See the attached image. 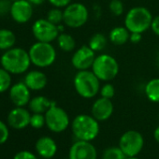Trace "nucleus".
Segmentation results:
<instances>
[{
    "mask_svg": "<svg viewBox=\"0 0 159 159\" xmlns=\"http://www.w3.org/2000/svg\"><path fill=\"white\" fill-rule=\"evenodd\" d=\"M2 67L11 74H23L29 68L31 59L28 52L22 48H11L6 51L0 59Z\"/></svg>",
    "mask_w": 159,
    "mask_h": 159,
    "instance_id": "nucleus-1",
    "label": "nucleus"
},
{
    "mask_svg": "<svg viewBox=\"0 0 159 159\" xmlns=\"http://www.w3.org/2000/svg\"><path fill=\"white\" fill-rule=\"evenodd\" d=\"M73 84L76 92L84 98H95L100 91V80L89 69L79 70Z\"/></svg>",
    "mask_w": 159,
    "mask_h": 159,
    "instance_id": "nucleus-2",
    "label": "nucleus"
},
{
    "mask_svg": "<svg viewBox=\"0 0 159 159\" xmlns=\"http://www.w3.org/2000/svg\"><path fill=\"white\" fill-rule=\"evenodd\" d=\"M71 129L78 140L92 141L99 133L98 121L88 114H80L72 122Z\"/></svg>",
    "mask_w": 159,
    "mask_h": 159,
    "instance_id": "nucleus-3",
    "label": "nucleus"
},
{
    "mask_svg": "<svg viewBox=\"0 0 159 159\" xmlns=\"http://www.w3.org/2000/svg\"><path fill=\"white\" fill-rule=\"evenodd\" d=\"M151 11L145 7L132 8L125 18V26L130 33H144L147 31L152 22Z\"/></svg>",
    "mask_w": 159,
    "mask_h": 159,
    "instance_id": "nucleus-4",
    "label": "nucleus"
},
{
    "mask_svg": "<svg viewBox=\"0 0 159 159\" xmlns=\"http://www.w3.org/2000/svg\"><path fill=\"white\" fill-rule=\"evenodd\" d=\"M92 71L100 81L110 82L118 75L119 65L114 57L103 53L96 56L92 66Z\"/></svg>",
    "mask_w": 159,
    "mask_h": 159,
    "instance_id": "nucleus-5",
    "label": "nucleus"
},
{
    "mask_svg": "<svg viewBox=\"0 0 159 159\" xmlns=\"http://www.w3.org/2000/svg\"><path fill=\"white\" fill-rule=\"evenodd\" d=\"M31 63L38 67L52 66L56 59V51L50 42L38 41L28 51Z\"/></svg>",
    "mask_w": 159,
    "mask_h": 159,
    "instance_id": "nucleus-6",
    "label": "nucleus"
},
{
    "mask_svg": "<svg viewBox=\"0 0 159 159\" xmlns=\"http://www.w3.org/2000/svg\"><path fill=\"white\" fill-rule=\"evenodd\" d=\"M64 23L71 28H79L86 24L89 17L87 8L82 3H70L65 8Z\"/></svg>",
    "mask_w": 159,
    "mask_h": 159,
    "instance_id": "nucleus-7",
    "label": "nucleus"
},
{
    "mask_svg": "<svg viewBox=\"0 0 159 159\" xmlns=\"http://www.w3.org/2000/svg\"><path fill=\"white\" fill-rule=\"evenodd\" d=\"M45 120L47 127L55 133L65 131L69 125V117L65 110L56 106L54 103L46 112Z\"/></svg>",
    "mask_w": 159,
    "mask_h": 159,
    "instance_id": "nucleus-8",
    "label": "nucleus"
},
{
    "mask_svg": "<svg viewBox=\"0 0 159 159\" xmlns=\"http://www.w3.org/2000/svg\"><path fill=\"white\" fill-rule=\"evenodd\" d=\"M144 139L142 135L136 130H128L125 132L119 141V147L127 157L137 156L142 150Z\"/></svg>",
    "mask_w": 159,
    "mask_h": 159,
    "instance_id": "nucleus-9",
    "label": "nucleus"
},
{
    "mask_svg": "<svg viewBox=\"0 0 159 159\" xmlns=\"http://www.w3.org/2000/svg\"><path fill=\"white\" fill-rule=\"evenodd\" d=\"M32 32L36 39L41 42L51 43L54 39H57V37L59 36L57 25L47 19L37 20L32 26Z\"/></svg>",
    "mask_w": 159,
    "mask_h": 159,
    "instance_id": "nucleus-10",
    "label": "nucleus"
},
{
    "mask_svg": "<svg viewBox=\"0 0 159 159\" xmlns=\"http://www.w3.org/2000/svg\"><path fill=\"white\" fill-rule=\"evenodd\" d=\"M96 52H94L89 45H84L80 47L76 52L72 55V66L78 70H86L92 67L96 59Z\"/></svg>",
    "mask_w": 159,
    "mask_h": 159,
    "instance_id": "nucleus-11",
    "label": "nucleus"
},
{
    "mask_svg": "<svg viewBox=\"0 0 159 159\" xmlns=\"http://www.w3.org/2000/svg\"><path fill=\"white\" fill-rule=\"evenodd\" d=\"M13 21L18 24L27 23L33 16V5L28 0L13 1L10 12Z\"/></svg>",
    "mask_w": 159,
    "mask_h": 159,
    "instance_id": "nucleus-12",
    "label": "nucleus"
},
{
    "mask_svg": "<svg viewBox=\"0 0 159 159\" xmlns=\"http://www.w3.org/2000/svg\"><path fill=\"white\" fill-rule=\"evenodd\" d=\"M69 159H97L98 152L90 141L77 140L69 150Z\"/></svg>",
    "mask_w": 159,
    "mask_h": 159,
    "instance_id": "nucleus-13",
    "label": "nucleus"
},
{
    "mask_svg": "<svg viewBox=\"0 0 159 159\" xmlns=\"http://www.w3.org/2000/svg\"><path fill=\"white\" fill-rule=\"evenodd\" d=\"M113 103L111 99L106 98H98L92 106V116L98 122H103L108 120L113 113Z\"/></svg>",
    "mask_w": 159,
    "mask_h": 159,
    "instance_id": "nucleus-14",
    "label": "nucleus"
},
{
    "mask_svg": "<svg viewBox=\"0 0 159 159\" xmlns=\"http://www.w3.org/2000/svg\"><path fill=\"white\" fill-rule=\"evenodd\" d=\"M30 112L24 107H16L8 115V123L14 129H24L30 125Z\"/></svg>",
    "mask_w": 159,
    "mask_h": 159,
    "instance_id": "nucleus-15",
    "label": "nucleus"
},
{
    "mask_svg": "<svg viewBox=\"0 0 159 159\" xmlns=\"http://www.w3.org/2000/svg\"><path fill=\"white\" fill-rule=\"evenodd\" d=\"M10 98L16 107H25L30 101V89L25 83H17L10 88Z\"/></svg>",
    "mask_w": 159,
    "mask_h": 159,
    "instance_id": "nucleus-16",
    "label": "nucleus"
},
{
    "mask_svg": "<svg viewBox=\"0 0 159 159\" xmlns=\"http://www.w3.org/2000/svg\"><path fill=\"white\" fill-rule=\"evenodd\" d=\"M36 151L41 157L51 159L57 152V145L52 138L41 137L36 142Z\"/></svg>",
    "mask_w": 159,
    "mask_h": 159,
    "instance_id": "nucleus-17",
    "label": "nucleus"
},
{
    "mask_svg": "<svg viewBox=\"0 0 159 159\" xmlns=\"http://www.w3.org/2000/svg\"><path fill=\"white\" fill-rule=\"evenodd\" d=\"M47 82H48V80H47L46 75L39 70L29 71L25 75V81H24L26 86L32 91L42 90L47 85Z\"/></svg>",
    "mask_w": 159,
    "mask_h": 159,
    "instance_id": "nucleus-18",
    "label": "nucleus"
},
{
    "mask_svg": "<svg viewBox=\"0 0 159 159\" xmlns=\"http://www.w3.org/2000/svg\"><path fill=\"white\" fill-rule=\"evenodd\" d=\"M53 104L54 102L51 101L46 97L38 96L30 99L28 106L33 113H45Z\"/></svg>",
    "mask_w": 159,
    "mask_h": 159,
    "instance_id": "nucleus-19",
    "label": "nucleus"
},
{
    "mask_svg": "<svg viewBox=\"0 0 159 159\" xmlns=\"http://www.w3.org/2000/svg\"><path fill=\"white\" fill-rule=\"evenodd\" d=\"M130 37V32L128 31V29L125 26H117L114 27L111 30L110 32V40L117 46L120 45H124L125 43H126V41L129 39Z\"/></svg>",
    "mask_w": 159,
    "mask_h": 159,
    "instance_id": "nucleus-20",
    "label": "nucleus"
},
{
    "mask_svg": "<svg viewBox=\"0 0 159 159\" xmlns=\"http://www.w3.org/2000/svg\"><path fill=\"white\" fill-rule=\"evenodd\" d=\"M16 42V37L14 33L6 28L0 29V50L8 51L13 48Z\"/></svg>",
    "mask_w": 159,
    "mask_h": 159,
    "instance_id": "nucleus-21",
    "label": "nucleus"
},
{
    "mask_svg": "<svg viewBox=\"0 0 159 159\" xmlns=\"http://www.w3.org/2000/svg\"><path fill=\"white\" fill-rule=\"evenodd\" d=\"M145 95L147 98L154 103L159 102V79H152L145 85Z\"/></svg>",
    "mask_w": 159,
    "mask_h": 159,
    "instance_id": "nucleus-22",
    "label": "nucleus"
},
{
    "mask_svg": "<svg viewBox=\"0 0 159 159\" xmlns=\"http://www.w3.org/2000/svg\"><path fill=\"white\" fill-rule=\"evenodd\" d=\"M57 43L59 48L64 52H71L75 49L76 46L74 38L71 35L65 33L59 34V36L57 37Z\"/></svg>",
    "mask_w": 159,
    "mask_h": 159,
    "instance_id": "nucleus-23",
    "label": "nucleus"
},
{
    "mask_svg": "<svg viewBox=\"0 0 159 159\" xmlns=\"http://www.w3.org/2000/svg\"><path fill=\"white\" fill-rule=\"evenodd\" d=\"M88 45L94 52H100L106 47L107 39L103 34L97 33V34H95V35H93L91 37Z\"/></svg>",
    "mask_w": 159,
    "mask_h": 159,
    "instance_id": "nucleus-24",
    "label": "nucleus"
},
{
    "mask_svg": "<svg viewBox=\"0 0 159 159\" xmlns=\"http://www.w3.org/2000/svg\"><path fill=\"white\" fill-rule=\"evenodd\" d=\"M11 87V73L4 67H0V94L10 90Z\"/></svg>",
    "mask_w": 159,
    "mask_h": 159,
    "instance_id": "nucleus-25",
    "label": "nucleus"
},
{
    "mask_svg": "<svg viewBox=\"0 0 159 159\" xmlns=\"http://www.w3.org/2000/svg\"><path fill=\"white\" fill-rule=\"evenodd\" d=\"M127 156L120 147H110L102 154V159H126Z\"/></svg>",
    "mask_w": 159,
    "mask_h": 159,
    "instance_id": "nucleus-26",
    "label": "nucleus"
},
{
    "mask_svg": "<svg viewBox=\"0 0 159 159\" xmlns=\"http://www.w3.org/2000/svg\"><path fill=\"white\" fill-rule=\"evenodd\" d=\"M47 20L56 25H59L64 21L63 11H61L60 8L54 7V9H52L51 11H49V12L47 14Z\"/></svg>",
    "mask_w": 159,
    "mask_h": 159,
    "instance_id": "nucleus-27",
    "label": "nucleus"
},
{
    "mask_svg": "<svg viewBox=\"0 0 159 159\" xmlns=\"http://www.w3.org/2000/svg\"><path fill=\"white\" fill-rule=\"evenodd\" d=\"M46 125V120H45V115L43 113H33L30 118V125L33 128L39 129Z\"/></svg>",
    "mask_w": 159,
    "mask_h": 159,
    "instance_id": "nucleus-28",
    "label": "nucleus"
},
{
    "mask_svg": "<svg viewBox=\"0 0 159 159\" xmlns=\"http://www.w3.org/2000/svg\"><path fill=\"white\" fill-rule=\"evenodd\" d=\"M109 9L113 15L120 16L124 12V4L121 0H111Z\"/></svg>",
    "mask_w": 159,
    "mask_h": 159,
    "instance_id": "nucleus-29",
    "label": "nucleus"
},
{
    "mask_svg": "<svg viewBox=\"0 0 159 159\" xmlns=\"http://www.w3.org/2000/svg\"><path fill=\"white\" fill-rule=\"evenodd\" d=\"M100 95L102 98H110L111 99L113 97H114V94H115V89H114V86L111 84H104L101 89H100Z\"/></svg>",
    "mask_w": 159,
    "mask_h": 159,
    "instance_id": "nucleus-30",
    "label": "nucleus"
},
{
    "mask_svg": "<svg viewBox=\"0 0 159 159\" xmlns=\"http://www.w3.org/2000/svg\"><path fill=\"white\" fill-rule=\"evenodd\" d=\"M10 137V131L7 126V125L0 121V145L4 144Z\"/></svg>",
    "mask_w": 159,
    "mask_h": 159,
    "instance_id": "nucleus-31",
    "label": "nucleus"
},
{
    "mask_svg": "<svg viewBox=\"0 0 159 159\" xmlns=\"http://www.w3.org/2000/svg\"><path fill=\"white\" fill-rule=\"evenodd\" d=\"M12 1L11 0H0V17L5 16L11 12Z\"/></svg>",
    "mask_w": 159,
    "mask_h": 159,
    "instance_id": "nucleus-32",
    "label": "nucleus"
},
{
    "mask_svg": "<svg viewBox=\"0 0 159 159\" xmlns=\"http://www.w3.org/2000/svg\"><path fill=\"white\" fill-rule=\"evenodd\" d=\"M13 159H38L37 156L29 151H21L17 152Z\"/></svg>",
    "mask_w": 159,
    "mask_h": 159,
    "instance_id": "nucleus-33",
    "label": "nucleus"
},
{
    "mask_svg": "<svg viewBox=\"0 0 159 159\" xmlns=\"http://www.w3.org/2000/svg\"><path fill=\"white\" fill-rule=\"evenodd\" d=\"M55 8H66L71 2V0H48Z\"/></svg>",
    "mask_w": 159,
    "mask_h": 159,
    "instance_id": "nucleus-34",
    "label": "nucleus"
},
{
    "mask_svg": "<svg viewBox=\"0 0 159 159\" xmlns=\"http://www.w3.org/2000/svg\"><path fill=\"white\" fill-rule=\"evenodd\" d=\"M151 28L152 30V32L159 36V15L154 17L152 19V25H151Z\"/></svg>",
    "mask_w": 159,
    "mask_h": 159,
    "instance_id": "nucleus-35",
    "label": "nucleus"
},
{
    "mask_svg": "<svg viewBox=\"0 0 159 159\" xmlns=\"http://www.w3.org/2000/svg\"><path fill=\"white\" fill-rule=\"evenodd\" d=\"M129 40L133 43H139L141 40V33H130Z\"/></svg>",
    "mask_w": 159,
    "mask_h": 159,
    "instance_id": "nucleus-36",
    "label": "nucleus"
},
{
    "mask_svg": "<svg viewBox=\"0 0 159 159\" xmlns=\"http://www.w3.org/2000/svg\"><path fill=\"white\" fill-rule=\"evenodd\" d=\"M28 1L32 4V5H41V4H43L46 0H28Z\"/></svg>",
    "mask_w": 159,
    "mask_h": 159,
    "instance_id": "nucleus-37",
    "label": "nucleus"
},
{
    "mask_svg": "<svg viewBox=\"0 0 159 159\" xmlns=\"http://www.w3.org/2000/svg\"><path fill=\"white\" fill-rule=\"evenodd\" d=\"M153 137H154V139L159 143V126H157L153 132Z\"/></svg>",
    "mask_w": 159,
    "mask_h": 159,
    "instance_id": "nucleus-38",
    "label": "nucleus"
},
{
    "mask_svg": "<svg viewBox=\"0 0 159 159\" xmlns=\"http://www.w3.org/2000/svg\"><path fill=\"white\" fill-rule=\"evenodd\" d=\"M126 159H139L137 156H131V157H127Z\"/></svg>",
    "mask_w": 159,
    "mask_h": 159,
    "instance_id": "nucleus-39",
    "label": "nucleus"
},
{
    "mask_svg": "<svg viewBox=\"0 0 159 159\" xmlns=\"http://www.w3.org/2000/svg\"><path fill=\"white\" fill-rule=\"evenodd\" d=\"M157 64H158V66H159V54H158V57H157Z\"/></svg>",
    "mask_w": 159,
    "mask_h": 159,
    "instance_id": "nucleus-40",
    "label": "nucleus"
},
{
    "mask_svg": "<svg viewBox=\"0 0 159 159\" xmlns=\"http://www.w3.org/2000/svg\"><path fill=\"white\" fill-rule=\"evenodd\" d=\"M11 1H12V2H13V1H17V0H11Z\"/></svg>",
    "mask_w": 159,
    "mask_h": 159,
    "instance_id": "nucleus-41",
    "label": "nucleus"
}]
</instances>
